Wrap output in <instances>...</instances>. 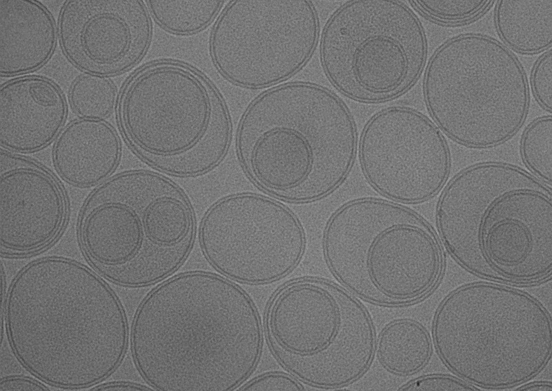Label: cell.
I'll list each match as a JSON object with an SVG mask.
<instances>
[{"mask_svg": "<svg viewBox=\"0 0 552 391\" xmlns=\"http://www.w3.org/2000/svg\"><path fill=\"white\" fill-rule=\"evenodd\" d=\"M423 95L437 127L455 142L477 149L513 137L530 101L517 57L493 38L475 33L453 37L435 51L425 70Z\"/></svg>", "mask_w": 552, "mask_h": 391, "instance_id": "10", "label": "cell"}, {"mask_svg": "<svg viewBox=\"0 0 552 391\" xmlns=\"http://www.w3.org/2000/svg\"><path fill=\"white\" fill-rule=\"evenodd\" d=\"M1 391L17 390H49L44 385L38 381L24 377H10L3 378L0 381Z\"/></svg>", "mask_w": 552, "mask_h": 391, "instance_id": "29", "label": "cell"}, {"mask_svg": "<svg viewBox=\"0 0 552 391\" xmlns=\"http://www.w3.org/2000/svg\"><path fill=\"white\" fill-rule=\"evenodd\" d=\"M79 237L106 276L132 285L167 277L193 246V211L184 191L159 173L131 171L109 178L86 199Z\"/></svg>", "mask_w": 552, "mask_h": 391, "instance_id": "5", "label": "cell"}, {"mask_svg": "<svg viewBox=\"0 0 552 391\" xmlns=\"http://www.w3.org/2000/svg\"><path fill=\"white\" fill-rule=\"evenodd\" d=\"M265 330L277 361L299 381L318 388L353 383L375 353L367 309L345 288L319 277L281 286L268 304Z\"/></svg>", "mask_w": 552, "mask_h": 391, "instance_id": "9", "label": "cell"}, {"mask_svg": "<svg viewBox=\"0 0 552 391\" xmlns=\"http://www.w3.org/2000/svg\"><path fill=\"white\" fill-rule=\"evenodd\" d=\"M1 328L21 365L63 389L101 382L121 364L128 342L123 306L97 273L70 259L32 261L1 285Z\"/></svg>", "mask_w": 552, "mask_h": 391, "instance_id": "2", "label": "cell"}, {"mask_svg": "<svg viewBox=\"0 0 552 391\" xmlns=\"http://www.w3.org/2000/svg\"><path fill=\"white\" fill-rule=\"evenodd\" d=\"M0 244L6 254L39 251L61 233L67 217L57 180L35 162L7 150L0 157Z\"/></svg>", "mask_w": 552, "mask_h": 391, "instance_id": "16", "label": "cell"}, {"mask_svg": "<svg viewBox=\"0 0 552 391\" xmlns=\"http://www.w3.org/2000/svg\"><path fill=\"white\" fill-rule=\"evenodd\" d=\"M358 152L368 182L397 202L428 200L444 187L450 171L441 131L408 107H389L373 115L362 131Z\"/></svg>", "mask_w": 552, "mask_h": 391, "instance_id": "14", "label": "cell"}, {"mask_svg": "<svg viewBox=\"0 0 552 391\" xmlns=\"http://www.w3.org/2000/svg\"><path fill=\"white\" fill-rule=\"evenodd\" d=\"M531 87L538 103L549 113L552 110L551 50L543 54L536 61L531 77Z\"/></svg>", "mask_w": 552, "mask_h": 391, "instance_id": "26", "label": "cell"}, {"mask_svg": "<svg viewBox=\"0 0 552 391\" xmlns=\"http://www.w3.org/2000/svg\"><path fill=\"white\" fill-rule=\"evenodd\" d=\"M435 349L459 379L480 388L506 389L533 379L552 353V322L530 294L494 282L461 286L437 307Z\"/></svg>", "mask_w": 552, "mask_h": 391, "instance_id": "6", "label": "cell"}, {"mask_svg": "<svg viewBox=\"0 0 552 391\" xmlns=\"http://www.w3.org/2000/svg\"><path fill=\"white\" fill-rule=\"evenodd\" d=\"M130 348L143 379L161 391H229L260 359L263 332L248 295L201 271L161 282L139 305Z\"/></svg>", "mask_w": 552, "mask_h": 391, "instance_id": "1", "label": "cell"}, {"mask_svg": "<svg viewBox=\"0 0 552 391\" xmlns=\"http://www.w3.org/2000/svg\"><path fill=\"white\" fill-rule=\"evenodd\" d=\"M517 390H526V391H533V390H538V391H551L552 390V385L551 382L546 381H538V382H531L529 383H526L520 385L517 388Z\"/></svg>", "mask_w": 552, "mask_h": 391, "instance_id": "31", "label": "cell"}, {"mask_svg": "<svg viewBox=\"0 0 552 391\" xmlns=\"http://www.w3.org/2000/svg\"><path fill=\"white\" fill-rule=\"evenodd\" d=\"M116 89L104 76L86 74L72 83L69 101L73 111L85 118L103 119L114 110Z\"/></svg>", "mask_w": 552, "mask_h": 391, "instance_id": "23", "label": "cell"}, {"mask_svg": "<svg viewBox=\"0 0 552 391\" xmlns=\"http://www.w3.org/2000/svg\"><path fill=\"white\" fill-rule=\"evenodd\" d=\"M440 239L462 268L494 281L533 284L552 272L551 186L501 162L455 174L438 198Z\"/></svg>", "mask_w": 552, "mask_h": 391, "instance_id": "3", "label": "cell"}, {"mask_svg": "<svg viewBox=\"0 0 552 391\" xmlns=\"http://www.w3.org/2000/svg\"><path fill=\"white\" fill-rule=\"evenodd\" d=\"M399 390H462L477 391L475 386L464 381L447 375H427L413 379L400 387Z\"/></svg>", "mask_w": 552, "mask_h": 391, "instance_id": "27", "label": "cell"}, {"mask_svg": "<svg viewBox=\"0 0 552 391\" xmlns=\"http://www.w3.org/2000/svg\"><path fill=\"white\" fill-rule=\"evenodd\" d=\"M431 350V339L424 328L406 319L386 325L375 344L380 364L391 373L402 376L422 370L428 362Z\"/></svg>", "mask_w": 552, "mask_h": 391, "instance_id": "21", "label": "cell"}, {"mask_svg": "<svg viewBox=\"0 0 552 391\" xmlns=\"http://www.w3.org/2000/svg\"><path fill=\"white\" fill-rule=\"evenodd\" d=\"M319 23L308 0L230 1L209 39L217 71L239 87L262 89L302 70L318 42Z\"/></svg>", "mask_w": 552, "mask_h": 391, "instance_id": "12", "label": "cell"}, {"mask_svg": "<svg viewBox=\"0 0 552 391\" xmlns=\"http://www.w3.org/2000/svg\"><path fill=\"white\" fill-rule=\"evenodd\" d=\"M494 19L501 39L518 52L533 54L551 46L552 0H500Z\"/></svg>", "mask_w": 552, "mask_h": 391, "instance_id": "20", "label": "cell"}, {"mask_svg": "<svg viewBox=\"0 0 552 391\" xmlns=\"http://www.w3.org/2000/svg\"><path fill=\"white\" fill-rule=\"evenodd\" d=\"M58 38L51 13L36 0H0V73L25 74L51 58Z\"/></svg>", "mask_w": 552, "mask_h": 391, "instance_id": "19", "label": "cell"}, {"mask_svg": "<svg viewBox=\"0 0 552 391\" xmlns=\"http://www.w3.org/2000/svg\"><path fill=\"white\" fill-rule=\"evenodd\" d=\"M326 264L356 297L383 306L415 302L437 284L440 244L414 211L371 198L350 201L330 218L323 235Z\"/></svg>", "mask_w": 552, "mask_h": 391, "instance_id": "7", "label": "cell"}, {"mask_svg": "<svg viewBox=\"0 0 552 391\" xmlns=\"http://www.w3.org/2000/svg\"><path fill=\"white\" fill-rule=\"evenodd\" d=\"M239 390H304L295 377L283 372H268L241 385Z\"/></svg>", "mask_w": 552, "mask_h": 391, "instance_id": "28", "label": "cell"}, {"mask_svg": "<svg viewBox=\"0 0 552 391\" xmlns=\"http://www.w3.org/2000/svg\"><path fill=\"white\" fill-rule=\"evenodd\" d=\"M92 390H152L151 388L130 382H111L98 385Z\"/></svg>", "mask_w": 552, "mask_h": 391, "instance_id": "30", "label": "cell"}, {"mask_svg": "<svg viewBox=\"0 0 552 391\" xmlns=\"http://www.w3.org/2000/svg\"><path fill=\"white\" fill-rule=\"evenodd\" d=\"M522 160L533 176L551 186L552 117H540L528 125L520 142Z\"/></svg>", "mask_w": 552, "mask_h": 391, "instance_id": "24", "label": "cell"}, {"mask_svg": "<svg viewBox=\"0 0 552 391\" xmlns=\"http://www.w3.org/2000/svg\"><path fill=\"white\" fill-rule=\"evenodd\" d=\"M155 22L164 30L187 36L206 28L218 15L224 1H146Z\"/></svg>", "mask_w": 552, "mask_h": 391, "instance_id": "22", "label": "cell"}, {"mask_svg": "<svg viewBox=\"0 0 552 391\" xmlns=\"http://www.w3.org/2000/svg\"><path fill=\"white\" fill-rule=\"evenodd\" d=\"M67 116L59 86L37 75L10 79L0 88V143L14 153L39 151L55 140Z\"/></svg>", "mask_w": 552, "mask_h": 391, "instance_id": "17", "label": "cell"}, {"mask_svg": "<svg viewBox=\"0 0 552 391\" xmlns=\"http://www.w3.org/2000/svg\"><path fill=\"white\" fill-rule=\"evenodd\" d=\"M121 156L120 138L103 119L81 118L66 125L52 147L54 166L68 183L87 187L101 184L116 169Z\"/></svg>", "mask_w": 552, "mask_h": 391, "instance_id": "18", "label": "cell"}, {"mask_svg": "<svg viewBox=\"0 0 552 391\" xmlns=\"http://www.w3.org/2000/svg\"><path fill=\"white\" fill-rule=\"evenodd\" d=\"M150 15L140 0H67L58 17L59 45L66 59L86 74H119L146 53Z\"/></svg>", "mask_w": 552, "mask_h": 391, "instance_id": "15", "label": "cell"}, {"mask_svg": "<svg viewBox=\"0 0 552 391\" xmlns=\"http://www.w3.org/2000/svg\"><path fill=\"white\" fill-rule=\"evenodd\" d=\"M319 61L332 86L360 103H377L406 92L426 56L422 25L395 0H352L328 17L319 41Z\"/></svg>", "mask_w": 552, "mask_h": 391, "instance_id": "11", "label": "cell"}, {"mask_svg": "<svg viewBox=\"0 0 552 391\" xmlns=\"http://www.w3.org/2000/svg\"><path fill=\"white\" fill-rule=\"evenodd\" d=\"M410 2L420 12L433 20L446 23H455L477 17L493 1L417 0Z\"/></svg>", "mask_w": 552, "mask_h": 391, "instance_id": "25", "label": "cell"}, {"mask_svg": "<svg viewBox=\"0 0 552 391\" xmlns=\"http://www.w3.org/2000/svg\"><path fill=\"white\" fill-rule=\"evenodd\" d=\"M357 140L340 98L320 85L295 81L272 87L250 105L238 125L236 149L256 186L281 200L306 202L343 182Z\"/></svg>", "mask_w": 552, "mask_h": 391, "instance_id": "4", "label": "cell"}, {"mask_svg": "<svg viewBox=\"0 0 552 391\" xmlns=\"http://www.w3.org/2000/svg\"><path fill=\"white\" fill-rule=\"evenodd\" d=\"M199 241L208 263L223 276L247 284H269L291 273L306 246L303 227L284 204L255 193H237L205 212Z\"/></svg>", "mask_w": 552, "mask_h": 391, "instance_id": "13", "label": "cell"}, {"mask_svg": "<svg viewBox=\"0 0 552 391\" xmlns=\"http://www.w3.org/2000/svg\"><path fill=\"white\" fill-rule=\"evenodd\" d=\"M118 120L131 147L157 169L181 177L215 168L230 138L217 93L195 70L160 61L136 72L118 103Z\"/></svg>", "mask_w": 552, "mask_h": 391, "instance_id": "8", "label": "cell"}]
</instances>
